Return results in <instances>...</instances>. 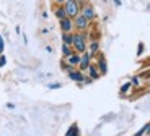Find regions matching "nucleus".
<instances>
[{
  "label": "nucleus",
  "instance_id": "nucleus-1",
  "mask_svg": "<svg viewBox=\"0 0 150 136\" xmlns=\"http://www.w3.org/2000/svg\"><path fill=\"white\" fill-rule=\"evenodd\" d=\"M64 10H65V13H67L69 18L77 16L79 15V3H77V0H65Z\"/></svg>",
  "mask_w": 150,
  "mask_h": 136
},
{
  "label": "nucleus",
  "instance_id": "nucleus-2",
  "mask_svg": "<svg viewBox=\"0 0 150 136\" xmlns=\"http://www.w3.org/2000/svg\"><path fill=\"white\" fill-rule=\"evenodd\" d=\"M74 47L77 49L79 52H83L85 50V37H83V34H75L74 36Z\"/></svg>",
  "mask_w": 150,
  "mask_h": 136
},
{
  "label": "nucleus",
  "instance_id": "nucleus-3",
  "mask_svg": "<svg viewBox=\"0 0 150 136\" xmlns=\"http://www.w3.org/2000/svg\"><path fill=\"white\" fill-rule=\"evenodd\" d=\"M88 23H90V20L86 18V16H83V15L77 16V20H75V26H77L79 29H85L86 26H88Z\"/></svg>",
  "mask_w": 150,
  "mask_h": 136
},
{
  "label": "nucleus",
  "instance_id": "nucleus-4",
  "mask_svg": "<svg viewBox=\"0 0 150 136\" xmlns=\"http://www.w3.org/2000/svg\"><path fill=\"white\" fill-rule=\"evenodd\" d=\"M60 28H62V31H64V33H70L72 21L69 18H62V20H60Z\"/></svg>",
  "mask_w": 150,
  "mask_h": 136
},
{
  "label": "nucleus",
  "instance_id": "nucleus-5",
  "mask_svg": "<svg viewBox=\"0 0 150 136\" xmlns=\"http://www.w3.org/2000/svg\"><path fill=\"white\" fill-rule=\"evenodd\" d=\"M83 16H86L88 20H93V16H95L93 8H91V7H85V8H83Z\"/></svg>",
  "mask_w": 150,
  "mask_h": 136
},
{
  "label": "nucleus",
  "instance_id": "nucleus-6",
  "mask_svg": "<svg viewBox=\"0 0 150 136\" xmlns=\"http://www.w3.org/2000/svg\"><path fill=\"white\" fill-rule=\"evenodd\" d=\"M88 60H90V54H85V55H83V59H80V66H82V68H88Z\"/></svg>",
  "mask_w": 150,
  "mask_h": 136
},
{
  "label": "nucleus",
  "instance_id": "nucleus-7",
  "mask_svg": "<svg viewBox=\"0 0 150 136\" xmlns=\"http://www.w3.org/2000/svg\"><path fill=\"white\" fill-rule=\"evenodd\" d=\"M62 40H64V44L70 45L72 42H74V36H70L69 33H65V34H62Z\"/></svg>",
  "mask_w": 150,
  "mask_h": 136
},
{
  "label": "nucleus",
  "instance_id": "nucleus-8",
  "mask_svg": "<svg viewBox=\"0 0 150 136\" xmlns=\"http://www.w3.org/2000/svg\"><path fill=\"white\" fill-rule=\"evenodd\" d=\"M69 76H70L74 81H82L83 80V76L80 73H77V71H70V73H69Z\"/></svg>",
  "mask_w": 150,
  "mask_h": 136
},
{
  "label": "nucleus",
  "instance_id": "nucleus-9",
  "mask_svg": "<svg viewBox=\"0 0 150 136\" xmlns=\"http://www.w3.org/2000/svg\"><path fill=\"white\" fill-rule=\"evenodd\" d=\"M65 136H79V128H77L75 125H72L70 130L67 131V135H65Z\"/></svg>",
  "mask_w": 150,
  "mask_h": 136
},
{
  "label": "nucleus",
  "instance_id": "nucleus-10",
  "mask_svg": "<svg viewBox=\"0 0 150 136\" xmlns=\"http://www.w3.org/2000/svg\"><path fill=\"white\" fill-rule=\"evenodd\" d=\"M56 16L59 20H62V18H65V16H67V13H65L64 8H57V10H56Z\"/></svg>",
  "mask_w": 150,
  "mask_h": 136
},
{
  "label": "nucleus",
  "instance_id": "nucleus-11",
  "mask_svg": "<svg viewBox=\"0 0 150 136\" xmlns=\"http://www.w3.org/2000/svg\"><path fill=\"white\" fill-rule=\"evenodd\" d=\"M69 63H70V65H79L80 59L77 55H69Z\"/></svg>",
  "mask_w": 150,
  "mask_h": 136
},
{
  "label": "nucleus",
  "instance_id": "nucleus-12",
  "mask_svg": "<svg viewBox=\"0 0 150 136\" xmlns=\"http://www.w3.org/2000/svg\"><path fill=\"white\" fill-rule=\"evenodd\" d=\"M62 52H64V55H65V57L70 55V49H69V45H67V44L62 45Z\"/></svg>",
  "mask_w": 150,
  "mask_h": 136
},
{
  "label": "nucleus",
  "instance_id": "nucleus-13",
  "mask_svg": "<svg viewBox=\"0 0 150 136\" xmlns=\"http://www.w3.org/2000/svg\"><path fill=\"white\" fill-rule=\"evenodd\" d=\"M100 68H101L103 73H106V62H105V59L100 60Z\"/></svg>",
  "mask_w": 150,
  "mask_h": 136
},
{
  "label": "nucleus",
  "instance_id": "nucleus-14",
  "mask_svg": "<svg viewBox=\"0 0 150 136\" xmlns=\"http://www.w3.org/2000/svg\"><path fill=\"white\" fill-rule=\"evenodd\" d=\"M90 50H91V54H95V52L98 50V42H93V44L90 45Z\"/></svg>",
  "mask_w": 150,
  "mask_h": 136
},
{
  "label": "nucleus",
  "instance_id": "nucleus-15",
  "mask_svg": "<svg viewBox=\"0 0 150 136\" xmlns=\"http://www.w3.org/2000/svg\"><path fill=\"white\" fill-rule=\"evenodd\" d=\"M90 75L93 78H96L98 76V73H96V68H95V66H90Z\"/></svg>",
  "mask_w": 150,
  "mask_h": 136
},
{
  "label": "nucleus",
  "instance_id": "nucleus-16",
  "mask_svg": "<svg viewBox=\"0 0 150 136\" xmlns=\"http://www.w3.org/2000/svg\"><path fill=\"white\" fill-rule=\"evenodd\" d=\"M60 88V84L57 83V84H49V89H59Z\"/></svg>",
  "mask_w": 150,
  "mask_h": 136
},
{
  "label": "nucleus",
  "instance_id": "nucleus-17",
  "mask_svg": "<svg viewBox=\"0 0 150 136\" xmlns=\"http://www.w3.org/2000/svg\"><path fill=\"white\" fill-rule=\"evenodd\" d=\"M4 50V39H2V36H0V52Z\"/></svg>",
  "mask_w": 150,
  "mask_h": 136
},
{
  "label": "nucleus",
  "instance_id": "nucleus-18",
  "mask_svg": "<svg viewBox=\"0 0 150 136\" xmlns=\"http://www.w3.org/2000/svg\"><path fill=\"white\" fill-rule=\"evenodd\" d=\"M5 65V57H0V66Z\"/></svg>",
  "mask_w": 150,
  "mask_h": 136
},
{
  "label": "nucleus",
  "instance_id": "nucleus-19",
  "mask_svg": "<svg viewBox=\"0 0 150 136\" xmlns=\"http://www.w3.org/2000/svg\"><path fill=\"white\" fill-rule=\"evenodd\" d=\"M114 3H116V5H121V0H114Z\"/></svg>",
  "mask_w": 150,
  "mask_h": 136
},
{
  "label": "nucleus",
  "instance_id": "nucleus-20",
  "mask_svg": "<svg viewBox=\"0 0 150 136\" xmlns=\"http://www.w3.org/2000/svg\"><path fill=\"white\" fill-rule=\"evenodd\" d=\"M147 133L150 135V125H147Z\"/></svg>",
  "mask_w": 150,
  "mask_h": 136
},
{
  "label": "nucleus",
  "instance_id": "nucleus-21",
  "mask_svg": "<svg viewBox=\"0 0 150 136\" xmlns=\"http://www.w3.org/2000/svg\"><path fill=\"white\" fill-rule=\"evenodd\" d=\"M56 2H59V3H62V2H65V0H56Z\"/></svg>",
  "mask_w": 150,
  "mask_h": 136
}]
</instances>
